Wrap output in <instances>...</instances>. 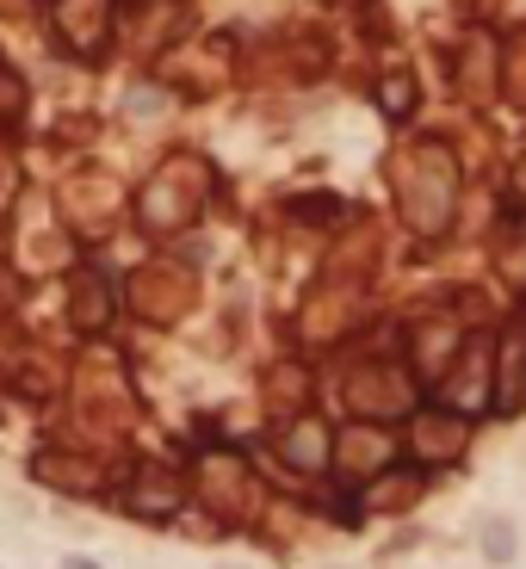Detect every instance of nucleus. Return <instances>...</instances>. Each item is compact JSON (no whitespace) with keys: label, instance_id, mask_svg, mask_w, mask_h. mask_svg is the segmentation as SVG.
<instances>
[{"label":"nucleus","instance_id":"nucleus-20","mask_svg":"<svg viewBox=\"0 0 526 569\" xmlns=\"http://www.w3.org/2000/svg\"><path fill=\"white\" fill-rule=\"evenodd\" d=\"M452 87H458L470 106L495 99V38H489V32H470V38L458 44V62H452Z\"/></svg>","mask_w":526,"mask_h":569},{"label":"nucleus","instance_id":"nucleus-13","mask_svg":"<svg viewBox=\"0 0 526 569\" xmlns=\"http://www.w3.org/2000/svg\"><path fill=\"white\" fill-rule=\"evenodd\" d=\"M409 446L421 464H452V458L470 446V415H458V409H415L409 415Z\"/></svg>","mask_w":526,"mask_h":569},{"label":"nucleus","instance_id":"nucleus-2","mask_svg":"<svg viewBox=\"0 0 526 569\" xmlns=\"http://www.w3.org/2000/svg\"><path fill=\"white\" fill-rule=\"evenodd\" d=\"M205 198H211V168L192 149H180L143 180V192H136V223H143V235H162V242H168V235L199 223Z\"/></svg>","mask_w":526,"mask_h":569},{"label":"nucleus","instance_id":"nucleus-26","mask_svg":"<svg viewBox=\"0 0 526 569\" xmlns=\"http://www.w3.org/2000/svg\"><path fill=\"white\" fill-rule=\"evenodd\" d=\"M25 81H20V69L13 62H0V124H20L25 118Z\"/></svg>","mask_w":526,"mask_h":569},{"label":"nucleus","instance_id":"nucleus-12","mask_svg":"<svg viewBox=\"0 0 526 569\" xmlns=\"http://www.w3.org/2000/svg\"><path fill=\"white\" fill-rule=\"evenodd\" d=\"M62 223L75 229V235H106L118 223V186L106 173H75L69 186H62Z\"/></svg>","mask_w":526,"mask_h":569},{"label":"nucleus","instance_id":"nucleus-25","mask_svg":"<svg viewBox=\"0 0 526 569\" xmlns=\"http://www.w3.org/2000/svg\"><path fill=\"white\" fill-rule=\"evenodd\" d=\"M378 106H384V118H415L421 94H415V75H409V69H391V75L378 81Z\"/></svg>","mask_w":526,"mask_h":569},{"label":"nucleus","instance_id":"nucleus-27","mask_svg":"<svg viewBox=\"0 0 526 569\" xmlns=\"http://www.w3.org/2000/svg\"><path fill=\"white\" fill-rule=\"evenodd\" d=\"M291 217L298 223H335V217H347V205L328 192H303V198H291Z\"/></svg>","mask_w":526,"mask_h":569},{"label":"nucleus","instance_id":"nucleus-5","mask_svg":"<svg viewBox=\"0 0 526 569\" xmlns=\"http://www.w3.org/2000/svg\"><path fill=\"white\" fill-rule=\"evenodd\" d=\"M124 304H131L136 323H150V328L187 323V310L199 304V273L187 261H143L124 279Z\"/></svg>","mask_w":526,"mask_h":569},{"label":"nucleus","instance_id":"nucleus-1","mask_svg":"<svg viewBox=\"0 0 526 569\" xmlns=\"http://www.w3.org/2000/svg\"><path fill=\"white\" fill-rule=\"evenodd\" d=\"M391 192H396V217L409 235L440 242L458 217V155L440 136H415L391 155Z\"/></svg>","mask_w":526,"mask_h":569},{"label":"nucleus","instance_id":"nucleus-21","mask_svg":"<svg viewBox=\"0 0 526 569\" xmlns=\"http://www.w3.org/2000/svg\"><path fill=\"white\" fill-rule=\"evenodd\" d=\"M458 347H465V335H458L452 323H415L409 328V372L433 384L452 365V353H458Z\"/></svg>","mask_w":526,"mask_h":569},{"label":"nucleus","instance_id":"nucleus-4","mask_svg":"<svg viewBox=\"0 0 526 569\" xmlns=\"http://www.w3.org/2000/svg\"><path fill=\"white\" fill-rule=\"evenodd\" d=\"M75 421L99 439H118L136 421V390L124 378V360L106 347L75 365Z\"/></svg>","mask_w":526,"mask_h":569},{"label":"nucleus","instance_id":"nucleus-16","mask_svg":"<svg viewBox=\"0 0 526 569\" xmlns=\"http://www.w3.org/2000/svg\"><path fill=\"white\" fill-rule=\"evenodd\" d=\"M347 323H354V291H310L291 328H298L303 347H335Z\"/></svg>","mask_w":526,"mask_h":569},{"label":"nucleus","instance_id":"nucleus-32","mask_svg":"<svg viewBox=\"0 0 526 569\" xmlns=\"http://www.w3.org/2000/svg\"><path fill=\"white\" fill-rule=\"evenodd\" d=\"M62 569H99V564H94V557H69Z\"/></svg>","mask_w":526,"mask_h":569},{"label":"nucleus","instance_id":"nucleus-24","mask_svg":"<svg viewBox=\"0 0 526 569\" xmlns=\"http://www.w3.org/2000/svg\"><path fill=\"white\" fill-rule=\"evenodd\" d=\"M303 397H310V372H303V365L285 360L266 372V402H273L279 415H303Z\"/></svg>","mask_w":526,"mask_h":569},{"label":"nucleus","instance_id":"nucleus-8","mask_svg":"<svg viewBox=\"0 0 526 569\" xmlns=\"http://www.w3.org/2000/svg\"><path fill=\"white\" fill-rule=\"evenodd\" d=\"M13 261L25 273H62V266H75V235L62 229V210L50 217L44 198L20 210V223H13Z\"/></svg>","mask_w":526,"mask_h":569},{"label":"nucleus","instance_id":"nucleus-28","mask_svg":"<svg viewBox=\"0 0 526 569\" xmlns=\"http://www.w3.org/2000/svg\"><path fill=\"white\" fill-rule=\"evenodd\" d=\"M514 550H521L514 520H483V557L489 564H514Z\"/></svg>","mask_w":526,"mask_h":569},{"label":"nucleus","instance_id":"nucleus-23","mask_svg":"<svg viewBox=\"0 0 526 569\" xmlns=\"http://www.w3.org/2000/svg\"><path fill=\"white\" fill-rule=\"evenodd\" d=\"M495 266H502L507 284L526 291V210H507L502 229H495Z\"/></svg>","mask_w":526,"mask_h":569},{"label":"nucleus","instance_id":"nucleus-33","mask_svg":"<svg viewBox=\"0 0 526 569\" xmlns=\"http://www.w3.org/2000/svg\"><path fill=\"white\" fill-rule=\"evenodd\" d=\"M217 569H248V564H217Z\"/></svg>","mask_w":526,"mask_h":569},{"label":"nucleus","instance_id":"nucleus-30","mask_svg":"<svg viewBox=\"0 0 526 569\" xmlns=\"http://www.w3.org/2000/svg\"><path fill=\"white\" fill-rule=\"evenodd\" d=\"M502 75H507V94H514V99L526 106V50H514V57H507Z\"/></svg>","mask_w":526,"mask_h":569},{"label":"nucleus","instance_id":"nucleus-15","mask_svg":"<svg viewBox=\"0 0 526 569\" xmlns=\"http://www.w3.org/2000/svg\"><path fill=\"white\" fill-rule=\"evenodd\" d=\"M112 316H118L112 279H106L99 266H81L75 284H69V328H75V335H87V341H99V335L112 328Z\"/></svg>","mask_w":526,"mask_h":569},{"label":"nucleus","instance_id":"nucleus-11","mask_svg":"<svg viewBox=\"0 0 526 569\" xmlns=\"http://www.w3.org/2000/svg\"><path fill=\"white\" fill-rule=\"evenodd\" d=\"M50 32L69 57H99L112 38V0H57L50 7Z\"/></svg>","mask_w":526,"mask_h":569},{"label":"nucleus","instance_id":"nucleus-14","mask_svg":"<svg viewBox=\"0 0 526 569\" xmlns=\"http://www.w3.org/2000/svg\"><path fill=\"white\" fill-rule=\"evenodd\" d=\"M279 464L291 476H322L335 464V434H328V421L316 415H291L279 427Z\"/></svg>","mask_w":526,"mask_h":569},{"label":"nucleus","instance_id":"nucleus-18","mask_svg":"<svg viewBox=\"0 0 526 569\" xmlns=\"http://www.w3.org/2000/svg\"><path fill=\"white\" fill-rule=\"evenodd\" d=\"M131 513L136 520H174L180 513V501H187V483L168 471V464H136L131 471Z\"/></svg>","mask_w":526,"mask_h":569},{"label":"nucleus","instance_id":"nucleus-9","mask_svg":"<svg viewBox=\"0 0 526 569\" xmlns=\"http://www.w3.org/2000/svg\"><path fill=\"white\" fill-rule=\"evenodd\" d=\"M396 464V439L384 434V421H347V434H335V464L328 471L340 483H372L378 471H391Z\"/></svg>","mask_w":526,"mask_h":569},{"label":"nucleus","instance_id":"nucleus-22","mask_svg":"<svg viewBox=\"0 0 526 569\" xmlns=\"http://www.w3.org/2000/svg\"><path fill=\"white\" fill-rule=\"evenodd\" d=\"M428 495V471L421 464H403V471H378L366 483V513H403Z\"/></svg>","mask_w":526,"mask_h":569},{"label":"nucleus","instance_id":"nucleus-17","mask_svg":"<svg viewBox=\"0 0 526 569\" xmlns=\"http://www.w3.org/2000/svg\"><path fill=\"white\" fill-rule=\"evenodd\" d=\"M180 25H187V7L180 0H136L131 13H124V44L131 50H168L180 38Z\"/></svg>","mask_w":526,"mask_h":569},{"label":"nucleus","instance_id":"nucleus-31","mask_svg":"<svg viewBox=\"0 0 526 569\" xmlns=\"http://www.w3.org/2000/svg\"><path fill=\"white\" fill-rule=\"evenodd\" d=\"M13 304V273H7V261H0V310Z\"/></svg>","mask_w":526,"mask_h":569},{"label":"nucleus","instance_id":"nucleus-29","mask_svg":"<svg viewBox=\"0 0 526 569\" xmlns=\"http://www.w3.org/2000/svg\"><path fill=\"white\" fill-rule=\"evenodd\" d=\"M124 112H131V118H162V112H168V87H155V81H136L131 99H124Z\"/></svg>","mask_w":526,"mask_h":569},{"label":"nucleus","instance_id":"nucleus-19","mask_svg":"<svg viewBox=\"0 0 526 569\" xmlns=\"http://www.w3.org/2000/svg\"><path fill=\"white\" fill-rule=\"evenodd\" d=\"M495 409L502 415L526 409V316H514L507 335L495 341Z\"/></svg>","mask_w":526,"mask_h":569},{"label":"nucleus","instance_id":"nucleus-6","mask_svg":"<svg viewBox=\"0 0 526 569\" xmlns=\"http://www.w3.org/2000/svg\"><path fill=\"white\" fill-rule=\"evenodd\" d=\"M192 489H199V501H205L224 526H248L254 513H261V483H254V471H248V458L236 452H205L199 458V471H192Z\"/></svg>","mask_w":526,"mask_h":569},{"label":"nucleus","instance_id":"nucleus-7","mask_svg":"<svg viewBox=\"0 0 526 569\" xmlns=\"http://www.w3.org/2000/svg\"><path fill=\"white\" fill-rule=\"evenodd\" d=\"M433 390H440V402H446V409H458V415L495 409V347H489L483 335H470V341L452 353L446 372L433 378Z\"/></svg>","mask_w":526,"mask_h":569},{"label":"nucleus","instance_id":"nucleus-3","mask_svg":"<svg viewBox=\"0 0 526 569\" xmlns=\"http://www.w3.org/2000/svg\"><path fill=\"white\" fill-rule=\"evenodd\" d=\"M340 402L359 421H403L421 409V378L409 372V360H354L340 372Z\"/></svg>","mask_w":526,"mask_h":569},{"label":"nucleus","instance_id":"nucleus-10","mask_svg":"<svg viewBox=\"0 0 526 569\" xmlns=\"http://www.w3.org/2000/svg\"><path fill=\"white\" fill-rule=\"evenodd\" d=\"M32 476H38V483H50V495H75V501H99V495H106V483H112L106 458L69 452V446L38 452V458H32Z\"/></svg>","mask_w":526,"mask_h":569}]
</instances>
